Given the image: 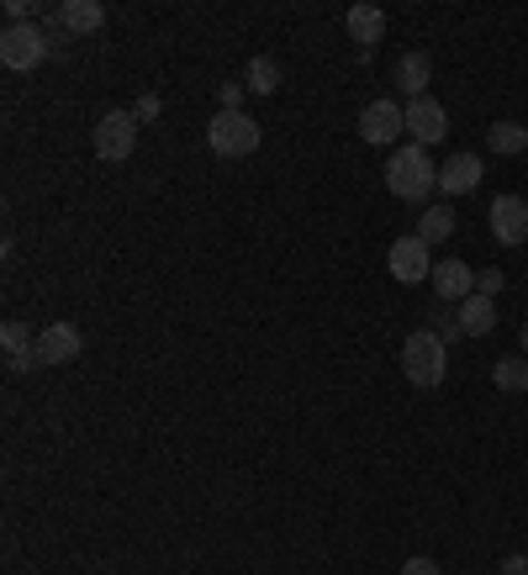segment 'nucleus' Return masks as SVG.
Masks as SVG:
<instances>
[{
  "label": "nucleus",
  "instance_id": "nucleus-17",
  "mask_svg": "<svg viewBox=\"0 0 528 575\" xmlns=\"http://www.w3.org/2000/svg\"><path fill=\"white\" fill-rule=\"evenodd\" d=\"M487 148L497 154V159H518V154L528 148V127H518V121H491Z\"/></svg>",
  "mask_w": 528,
  "mask_h": 575
},
{
  "label": "nucleus",
  "instance_id": "nucleus-26",
  "mask_svg": "<svg viewBox=\"0 0 528 575\" xmlns=\"http://www.w3.org/2000/svg\"><path fill=\"white\" fill-rule=\"evenodd\" d=\"M6 17H11V21H27V17H32V6H27V0H6Z\"/></svg>",
  "mask_w": 528,
  "mask_h": 575
},
{
  "label": "nucleus",
  "instance_id": "nucleus-8",
  "mask_svg": "<svg viewBox=\"0 0 528 575\" xmlns=\"http://www.w3.org/2000/svg\"><path fill=\"white\" fill-rule=\"evenodd\" d=\"M402 133H407V111L397 106V100H370L365 111H360V138L375 143V148L397 143Z\"/></svg>",
  "mask_w": 528,
  "mask_h": 575
},
{
  "label": "nucleus",
  "instance_id": "nucleus-7",
  "mask_svg": "<svg viewBox=\"0 0 528 575\" xmlns=\"http://www.w3.org/2000/svg\"><path fill=\"white\" fill-rule=\"evenodd\" d=\"M391 280H402V285H418V280H433V259H428V243L418 233H402V238L391 243Z\"/></svg>",
  "mask_w": 528,
  "mask_h": 575
},
{
  "label": "nucleus",
  "instance_id": "nucleus-10",
  "mask_svg": "<svg viewBox=\"0 0 528 575\" xmlns=\"http://www.w3.org/2000/svg\"><path fill=\"white\" fill-rule=\"evenodd\" d=\"M491 238L502 243V248H518L528 243V201L524 196H497L491 201Z\"/></svg>",
  "mask_w": 528,
  "mask_h": 575
},
{
  "label": "nucleus",
  "instance_id": "nucleus-28",
  "mask_svg": "<svg viewBox=\"0 0 528 575\" xmlns=\"http://www.w3.org/2000/svg\"><path fill=\"white\" fill-rule=\"evenodd\" d=\"M524 359H528V322H524Z\"/></svg>",
  "mask_w": 528,
  "mask_h": 575
},
{
  "label": "nucleus",
  "instance_id": "nucleus-20",
  "mask_svg": "<svg viewBox=\"0 0 528 575\" xmlns=\"http://www.w3.org/2000/svg\"><path fill=\"white\" fill-rule=\"evenodd\" d=\"M491 380H497V391H508V397L528 391V359H497V364H491Z\"/></svg>",
  "mask_w": 528,
  "mask_h": 575
},
{
  "label": "nucleus",
  "instance_id": "nucleus-14",
  "mask_svg": "<svg viewBox=\"0 0 528 575\" xmlns=\"http://www.w3.org/2000/svg\"><path fill=\"white\" fill-rule=\"evenodd\" d=\"M454 318H460V333L466 338H487L491 328H497V301L476 291L470 301H460V312H454Z\"/></svg>",
  "mask_w": 528,
  "mask_h": 575
},
{
  "label": "nucleus",
  "instance_id": "nucleus-6",
  "mask_svg": "<svg viewBox=\"0 0 528 575\" xmlns=\"http://www.w3.org/2000/svg\"><path fill=\"white\" fill-rule=\"evenodd\" d=\"M85 349V338L75 322H48L32 343V370H48V364H69V359Z\"/></svg>",
  "mask_w": 528,
  "mask_h": 575
},
{
  "label": "nucleus",
  "instance_id": "nucleus-21",
  "mask_svg": "<svg viewBox=\"0 0 528 575\" xmlns=\"http://www.w3.org/2000/svg\"><path fill=\"white\" fill-rule=\"evenodd\" d=\"M449 233H454V212H449V206H428L423 222H418V238H423V243H444Z\"/></svg>",
  "mask_w": 528,
  "mask_h": 575
},
{
  "label": "nucleus",
  "instance_id": "nucleus-1",
  "mask_svg": "<svg viewBox=\"0 0 528 575\" xmlns=\"http://www.w3.org/2000/svg\"><path fill=\"white\" fill-rule=\"evenodd\" d=\"M387 191L397 201H407V206H418V201H428L439 191V164L428 159L418 143H407V148H397L387 159Z\"/></svg>",
  "mask_w": 528,
  "mask_h": 575
},
{
  "label": "nucleus",
  "instance_id": "nucleus-11",
  "mask_svg": "<svg viewBox=\"0 0 528 575\" xmlns=\"http://www.w3.org/2000/svg\"><path fill=\"white\" fill-rule=\"evenodd\" d=\"M481 175H487L481 154H449V159L439 164V191H444V196H470V191L481 185Z\"/></svg>",
  "mask_w": 528,
  "mask_h": 575
},
{
  "label": "nucleus",
  "instance_id": "nucleus-18",
  "mask_svg": "<svg viewBox=\"0 0 528 575\" xmlns=\"http://www.w3.org/2000/svg\"><path fill=\"white\" fill-rule=\"evenodd\" d=\"M0 343H6V364H11V370H32V343H38V338H27L21 322H6V328H0Z\"/></svg>",
  "mask_w": 528,
  "mask_h": 575
},
{
  "label": "nucleus",
  "instance_id": "nucleus-24",
  "mask_svg": "<svg viewBox=\"0 0 528 575\" xmlns=\"http://www.w3.org/2000/svg\"><path fill=\"white\" fill-rule=\"evenodd\" d=\"M402 575H444V571H439L428 555H418V559H407V565H402Z\"/></svg>",
  "mask_w": 528,
  "mask_h": 575
},
{
  "label": "nucleus",
  "instance_id": "nucleus-13",
  "mask_svg": "<svg viewBox=\"0 0 528 575\" xmlns=\"http://www.w3.org/2000/svg\"><path fill=\"white\" fill-rule=\"evenodd\" d=\"M349 38L360 42V48H375V42L387 38V11L381 6H370V0H360V6H349Z\"/></svg>",
  "mask_w": 528,
  "mask_h": 575
},
{
  "label": "nucleus",
  "instance_id": "nucleus-3",
  "mask_svg": "<svg viewBox=\"0 0 528 575\" xmlns=\"http://www.w3.org/2000/svg\"><path fill=\"white\" fill-rule=\"evenodd\" d=\"M260 121L244 117V111H217L212 127H206V148L217 154V159H248V154H260Z\"/></svg>",
  "mask_w": 528,
  "mask_h": 575
},
{
  "label": "nucleus",
  "instance_id": "nucleus-16",
  "mask_svg": "<svg viewBox=\"0 0 528 575\" xmlns=\"http://www.w3.org/2000/svg\"><path fill=\"white\" fill-rule=\"evenodd\" d=\"M428 80H433V59H428V53H402V59H397V90H402V96H428Z\"/></svg>",
  "mask_w": 528,
  "mask_h": 575
},
{
  "label": "nucleus",
  "instance_id": "nucleus-15",
  "mask_svg": "<svg viewBox=\"0 0 528 575\" xmlns=\"http://www.w3.org/2000/svg\"><path fill=\"white\" fill-rule=\"evenodd\" d=\"M63 27H69V38H96L106 27V6L101 0H69L63 6Z\"/></svg>",
  "mask_w": 528,
  "mask_h": 575
},
{
  "label": "nucleus",
  "instance_id": "nucleus-23",
  "mask_svg": "<svg viewBox=\"0 0 528 575\" xmlns=\"http://www.w3.org/2000/svg\"><path fill=\"white\" fill-rule=\"evenodd\" d=\"M159 111H164V100H159V96H143L138 106H133V117H138V121H159Z\"/></svg>",
  "mask_w": 528,
  "mask_h": 575
},
{
  "label": "nucleus",
  "instance_id": "nucleus-9",
  "mask_svg": "<svg viewBox=\"0 0 528 575\" xmlns=\"http://www.w3.org/2000/svg\"><path fill=\"white\" fill-rule=\"evenodd\" d=\"M407 111V133H412V143L418 148H433V143H444V133H449V111L439 106L433 96H418L412 106H402Z\"/></svg>",
  "mask_w": 528,
  "mask_h": 575
},
{
  "label": "nucleus",
  "instance_id": "nucleus-19",
  "mask_svg": "<svg viewBox=\"0 0 528 575\" xmlns=\"http://www.w3.org/2000/svg\"><path fill=\"white\" fill-rule=\"evenodd\" d=\"M248 90H254V96H275V90H281V64L270 59V53L248 59Z\"/></svg>",
  "mask_w": 528,
  "mask_h": 575
},
{
  "label": "nucleus",
  "instance_id": "nucleus-22",
  "mask_svg": "<svg viewBox=\"0 0 528 575\" xmlns=\"http://www.w3.org/2000/svg\"><path fill=\"white\" fill-rule=\"evenodd\" d=\"M502 285H508V275H502V270H481V275H476V291H481V296H502Z\"/></svg>",
  "mask_w": 528,
  "mask_h": 575
},
{
  "label": "nucleus",
  "instance_id": "nucleus-27",
  "mask_svg": "<svg viewBox=\"0 0 528 575\" xmlns=\"http://www.w3.org/2000/svg\"><path fill=\"white\" fill-rule=\"evenodd\" d=\"M244 100V85H223V111H233Z\"/></svg>",
  "mask_w": 528,
  "mask_h": 575
},
{
  "label": "nucleus",
  "instance_id": "nucleus-4",
  "mask_svg": "<svg viewBox=\"0 0 528 575\" xmlns=\"http://www.w3.org/2000/svg\"><path fill=\"white\" fill-rule=\"evenodd\" d=\"M42 59H48V38H42V27H32V21H11V27L0 32V64H6V69L32 75Z\"/></svg>",
  "mask_w": 528,
  "mask_h": 575
},
{
  "label": "nucleus",
  "instance_id": "nucleus-5",
  "mask_svg": "<svg viewBox=\"0 0 528 575\" xmlns=\"http://www.w3.org/2000/svg\"><path fill=\"white\" fill-rule=\"evenodd\" d=\"M96 159L106 164H123L133 148H138V117L133 111H106L101 121H96Z\"/></svg>",
  "mask_w": 528,
  "mask_h": 575
},
{
  "label": "nucleus",
  "instance_id": "nucleus-2",
  "mask_svg": "<svg viewBox=\"0 0 528 575\" xmlns=\"http://www.w3.org/2000/svg\"><path fill=\"white\" fill-rule=\"evenodd\" d=\"M444 370H449L444 338L433 333V328H418V333H407V343H402V376L412 380V386L433 391V386L444 380Z\"/></svg>",
  "mask_w": 528,
  "mask_h": 575
},
{
  "label": "nucleus",
  "instance_id": "nucleus-25",
  "mask_svg": "<svg viewBox=\"0 0 528 575\" xmlns=\"http://www.w3.org/2000/svg\"><path fill=\"white\" fill-rule=\"evenodd\" d=\"M497 575H528V555H508Z\"/></svg>",
  "mask_w": 528,
  "mask_h": 575
},
{
  "label": "nucleus",
  "instance_id": "nucleus-12",
  "mask_svg": "<svg viewBox=\"0 0 528 575\" xmlns=\"http://www.w3.org/2000/svg\"><path fill=\"white\" fill-rule=\"evenodd\" d=\"M433 291H439V301H470L476 296V270L466 259H444V264H433Z\"/></svg>",
  "mask_w": 528,
  "mask_h": 575
}]
</instances>
